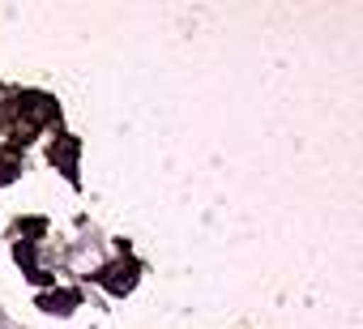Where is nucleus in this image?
<instances>
[{
	"label": "nucleus",
	"mask_w": 363,
	"mask_h": 329,
	"mask_svg": "<svg viewBox=\"0 0 363 329\" xmlns=\"http://www.w3.org/2000/svg\"><path fill=\"white\" fill-rule=\"evenodd\" d=\"M77 150H82V141H77L73 133L56 137V145H52V162L69 176V184H77Z\"/></svg>",
	"instance_id": "obj_3"
},
{
	"label": "nucleus",
	"mask_w": 363,
	"mask_h": 329,
	"mask_svg": "<svg viewBox=\"0 0 363 329\" xmlns=\"http://www.w3.org/2000/svg\"><path fill=\"white\" fill-rule=\"evenodd\" d=\"M18 116L26 120V128H43L56 116V99L52 94H22L18 99Z\"/></svg>",
	"instance_id": "obj_2"
},
{
	"label": "nucleus",
	"mask_w": 363,
	"mask_h": 329,
	"mask_svg": "<svg viewBox=\"0 0 363 329\" xmlns=\"http://www.w3.org/2000/svg\"><path fill=\"white\" fill-rule=\"evenodd\" d=\"M77 299H82L77 291H52V295H39V308H43V312H60V316H65V312H73V308H77Z\"/></svg>",
	"instance_id": "obj_4"
},
{
	"label": "nucleus",
	"mask_w": 363,
	"mask_h": 329,
	"mask_svg": "<svg viewBox=\"0 0 363 329\" xmlns=\"http://www.w3.org/2000/svg\"><path fill=\"white\" fill-rule=\"evenodd\" d=\"M137 274H141V265H137V261H116V265H103L94 278H99L111 295H128V291L137 286Z\"/></svg>",
	"instance_id": "obj_1"
},
{
	"label": "nucleus",
	"mask_w": 363,
	"mask_h": 329,
	"mask_svg": "<svg viewBox=\"0 0 363 329\" xmlns=\"http://www.w3.org/2000/svg\"><path fill=\"white\" fill-rule=\"evenodd\" d=\"M13 257H18V265L26 269V278H35V282H48V274L35 265V240H22V244L13 248Z\"/></svg>",
	"instance_id": "obj_5"
},
{
	"label": "nucleus",
	"mask_w": 363,
	"mask_h": 329,
	"mask_svg": "<svg viewBox=\"0 0 363 329\" xmlns=\"http://www.w3.org/2000/svg\"><path fill=\"white\" fill-rule=\"evenodd\" d=\"M22 231H26V235H39V231H43V218H26Z\"/></svg>",
	"instance_id": "obj_6"
}]
</instances>
